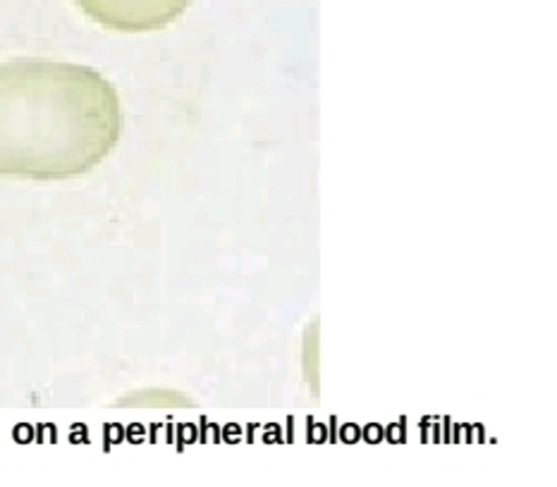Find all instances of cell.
Listing matches in <instances>:
<instances>
[{
    "label": "cell",
    "mask_w": 557,
    "mask_h": 487,
    "mask_svg": "<svg viewBox=\"0 0 557 487\" xmlns=\"http://www.w3.org/2000/svg\"><path fill=\"white\" fill-rule=\"evenodd\" d=\"M123 134L117 91L75 63H0V175L70 179L89 173Z\"/></svg>",
    "instance_id": "obj_1"
},
{
    "label": "cell",
    "mask_w": 557,
    "mask_h": 487,
    "mask_svg": "<svg viewBox=\"0 0 557 487\" xmlns=\"http://www.w3.org/2000/svg\"><path fill=\"white\" fill-rule=\"evenodd\" d=\"M94 22L115 32H156L175 22L191 0H75Z\"/></svg>",
    "instance_id": "obj_2"
}]
</instances>
